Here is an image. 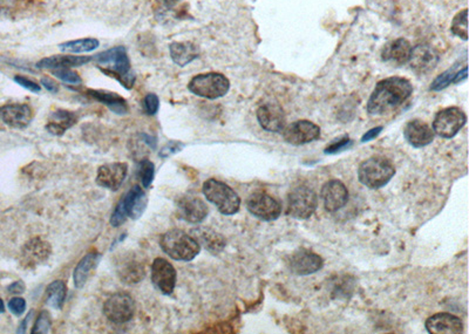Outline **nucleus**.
Here are the masks:
<instances>
[{"mask_svg": "<svg viewBox=\"0 0 469 334\" xmlns=\"http://www.w3.org/2000/svg\"><path fill=\"white\" fill-rule=\"evenodd\" d=\"M412 93V85L409 80L399 76L387 78L375 86L367 103V112L371 115L387 114L405 103Z\"/></svg>", "mask_w": 469, "mask_h": 334, "instance_id": "obj_1", "label": "nucleus"}, {"mask_svg": "<svg viewBox=\"0 0 469 334\" xmlns=\"http://www.w3.org/2000/svg\"><path fill=\"white\" fill-rule=\"evenodd\" d=\"M93 60L100 65L99 69L106 73L107 76H113L120 81L127 89H130L135 84V76L130 69V61L123 46H117L110 50L103 51L94 55Z\"/></svg>", "mask_w": 469, "mask_h": 334, "instance_id": "obj_2", "label": "nucleus"}, {"mask_svg": "<svg viewBox=\"0 0 469 334\" xmlns=\"http://www.w3.org/2000/svg\"><path fill=\"white\" fill-rule=\"evenodd\" d=\"M160 245L163 252H166L171 259L181 262L193 261L201 251L200 243L194 238V236L178 229L163 234Z\"/></svg>", "mask_w": 469, "mask_h": 334, "instance_id": "obj_3", "label": "nucleus"}, {"mask_svg": "<svg viewBox=\"0 0 469 334\" xmlns=\"http://www.w3.org/2000/svg\"><path fill=\"white\" fill-rule=\"evenodd\" d=\"M148 197L144 190L140 186H134L128 193L119 202L113 215L110 217V225L114 228L125 223L127 217L132 220H139L147 209Z\"/></svg>", "mask_w": 469, "mask_h": 334, "instance_id": "obj_4", "label": "nucleus"}, {"mask_svg": "<svg viewBox=\"0 0 469 334\" xmlns=\"http://www.w3.org/2000/svg\"><path fill=\"white\" fill-rule=\"evenodd\" d=\"M117 277L125 284L135 285L147 274V259L137 251H122L114 259Z\"/></svg>", "mask_w": 469, "mask_h": 334, "instance_id": "obj_5", "label": "nucleus"}, {"mask_svg": "<svg viewBox=\"0 0 469 334\" xmlns=\"http://www.w3.org/2000/svg\"><path fill=\"white\" fill-rule=\"evenodd\" d=\"M395 174V168L384 157H370L361 162L358 169L360 183L371 189L386 186Z\"/></svg>", "mask_w": 469, "mask_h": 334, "instance_id": "obj_6", "label": "nucleus"}, {"mask_svg": "<svg viewBox=\"0 0 469 334\" xmlns=\"http://www.w3.org/2000/svg\"><path fill=\"white\" fill-rule=\"evenodd\" d=\"M203 194L225 216L239 213L241 198L225 183L221 182L219 179H209L203 184Z\"/></svg>", "mask_w": 469, "mask_h": 334, "instance_id": "obj_7", "label": "nucleus"}, {"mask_svg": "<svg viewBox=\"0 0 469 334\" xmlns=\"http://www.w3.org/2000/svg\"><path fill=\"white\" fill-rule=\"evenodd\" d=\"M317 204V194L314 188L307 183H298L289 193L287 213L297 220H307L314 215Z\"/></svg>", "mask_w": 469, "mask_h": 334, "instance_id": "obj_8", "label": "nucleus"}, {"mask_svg": "<svg viewBox=\"0 0 469 334\" xmlns=\"http://www.w3.org/2000/svg\"><path fill=\"white\" fill-rule=\"evenodd\" d=\"M188 88L197 96L215 100L227 94L230 88V82L221 73H205L194 76Z\"/></svg>", "mask_w": 469, "mask_h": 334, "instance_id": "obj_9", "label": "nucleus"}, {"mask_svg": "<svg viewBox=\"0 0 469 334\" xmlns=\"http://www.w3.org/2000/svg\"><path fill=\"white\" fill-rule=\"evenodd\" d=\"M137 311V305L128 293H114L103 305L107 319L114 324H125L132 319Z\"/></svg>", "mask_w": 469, "mask_h": 334, "instance_id": "obj_10", "label": "nucleus"}, {"mask_svg": "<svg viewBox=\"0 0 469 334\" xmlns=\"http://www.w3.org/2000/svg\"><path fill=\"white\" fill-rule=\"evenodd\" d=\"M467 116L458 107L440 110L433 121V132L443 139H452L466 125Z\"/></svg>", "mask_w": 469, "mask_h": 334, "instance_id": "obj_11", "label": "nucleus"}, {"mask_svg": "<svg viewBox=\"0 0 469 334\" xmlns=\"http://www.w3.org/2000/svg\"><path fill=\"white\" fill-rule=\"evenodd\" d=\"M246 208L251 215L262 220H275L280 216L282 205L276 198L266 193H254L246 201Z\"/></svg>", "mask_w": 469, "mask_h": 334, "instance_id": "obj_12", "label": "nucleus"}, {"mask_svg": "<svg viewBox=\"0 0 469 334\" xmlns=\"http://www.w3.org/2000/svg\"><path fill=\"white\" fill-rule=\"evenodd\" d=\"M282 133L285 142L292 146H302L317 140L321 137V128L314 122L300 120L284 127Z\"/></svg>", "mask_w": 469, "mask_h": 334, "instance_id": "obj_13", "label": "nucleus"}, {"mask_svg": "<svg viewBox=\"0 0 469 334\" xmlns=\"http://www.w3.org/2000/svg\"><path fill=\"white\" fill-rule=\"evenodd\" d=\"M51 254L52 247L49 242L35 237L24 245L20 252V265L26 270L35 269L37 266L47 262Z\"/></svg>", "mask_w": 469, "mask_h": 334, "instance_id": "obj_14", "label": "nucleus"}, {"mask_svg": "<svg viewBox=\"0 0 469 334\" xmlns=\"http://www.w3.org/2000/svg\"><path fill=\"white\" fill-rule=\"evenodd\" d=\"M288 266L292 274L298 276H309L314 274L324 266V261L319 254L307 249H300L289 257Z\"/></svg>", "mask_w": 469, "mask_h": 334, "instance_id": "obj_15", "label": "nucleus"}, {"mask_svg": "<svg viewBox=\"0 0 469 334\" xmlns=\"http://www.w3.org/2000/svg\"><path fill=\"white\" fill-rule=\"evenodd\" d=\"M178 215L191 225H198L208 216V205L202 198L194 195H185L176 202Z\"/></svg>", "mask_w": 469, "mask_h": 334, "instance_id": "obj_16", "label": "nucleus"}, {"mask_svg": "<svg viewBox=\"0 0 469 334\" xmlns=\"http://www.w3.org/2000/svg\"><path fill=\"white\" fill-rule=\"evenodd\" d=\"M176 270L164 258H156L152 264V281L163 295H171L176 285Z\"/></svg>", "mask_w": 469, "mask_h": 334, "instance_id": "obj_17", "label": "nucleus"}, {"mask_svg": "<svg viewBox=\"0 0 469 334\" xmlns=\"http://www.w3.org/2000/svg\"><path fill=\"white\" fill-rule=\"evenodd\" d=\"M0 118L11 128L24 130L32 121L33 110L26 103H10L0 107Z\"/></svg>", "mask_w": 469, "mask_h": 334, "instance_id": "obj_18", "label": "nucleus"}, {"mask_svg": "<svg viewBox=\"0 0 469 334\" xmlns=\"http://www.w3.org/2000/svg\"><path fill=\"white\" fill-rule=\"evenodd\" d=\"M128 173V166L127 164H103L99 168L98 174H96V184L103 186L105 189L117 191L122 183L125 182Z\"/></svg>", "mask_w": 469, "mask_h": 334, "instance_id": "obj_19", "label": "nucleus"}, {"mask_svg": "<svg viewBox=\"0 0 469 334\" xmlns=\"http://www.w3.org/2000/svg\"><path fill=\"white\" fill-rule=\"evenodd\" d=\"M322 198L325 209L336 213L348 203V188L338 179L327 181L322 188Z\"/></svg>", "mask_w": 469, "mask_h": 334, "instance_id": "obj_20", "label": "nucleus"}, {"mask_svg": "<svg viewBox=\"0 0 469 334\" xmlns=\"http://www.w3.org/2000/svg\"><path fill=\"white\" fill-rule=\"evenodd\" d=\"M257 118L262 128L271 133H280L285 127V114L280 105L264 103L257 109Z\"/></svg>", "mask_w": 469, "mask_h": 334, "instance_id": "obj_21", "label": "nucleus"}, {"mask_svg": "<svg viewBox=\"0 0 469 334\" xmlns=\"http://www.w3.org/2000/svg\"><path fill=\"white\" fill-rule=\"evenodd\" d=\"M426 330L432 334H459L463 332V324L457 315L436 313L426 320Z\"/></svg>", "mask_w": 469, "mask_h": 334, "instance_id": "obj_22", "label": "nucleus"}, {"mask_svg": "<svg viewBox=\"0 0 469 334\" xmlns=\"http://www.w3.org/2000/svg\"><path fill=\"white\" fill-rule=\"evenodd\" d=\"M404 137L409 145L416 148H421L429 145L434 140V132L426 122L413 120L406 125Z\"/></svg>", "mask_w": 469, "mask_h": 334, "instance_id": "obj_23", "label": "nucleus"}, {"mask_svg": "<svg viewBox=\"0 0 469 334\" xmlns=\"http://www.w3.org/2000/svg\"><path fill=\"white\" fill-rule=\"evenodd\" d=\"M438 61H439V57L431 46L418 45L412 49L409 62L412 69H414L416 73L425 74L434 69Z\"/></svg>", "mask_w": 469, "mask_h": 334, "instance_id": "obj_24", "label": "nucleus"}, {"mask_svg": "<svg viewBox=\"0 0 469 334\" xmlns=\"http://www.w3.org/2000/svg\"><path fill=\"white\" fill-rule=\"evenodd\" d=\"M412 53V47L405 39H397L387 44L382 50V60L390 62L392 65H405L409 61Z\"/></svg>", "mask_w": 469, "mask_h": 334, "instance_id": "obj_25", "label": "nucleus"}, {"mask_svg": "<svg viewBox=\"0 0 469 334\" xmlns=\"http://www.w3.org/2000/svg\"><path fill=\"white\" fill-rule=\"evenodd\" d=\"M76 122H78V115L76 113L69 112V110L57 109L49 114L46 130L53 135L61 137L64 135L66 130L72 128Z\"/></svg>", "mask_w": 469, "mask_h": 334, "instance_id": "obj_26", "label": "nucleus"}, {"mask_svg": "<svg viewBox=\"0 0 469 334\" xmlns=\"http://www.w3.org/2000/svg\"><path fill=\"white\" fill-rule=\"evenodd\" d=\"M100 259H101V254L98 252H89L78 263L74 274H73V281H74L76 288L81 289L86 285L88 279L91 278L96 269V266L99 265Z\"/></svg>", "mask_w": 469, "mask_h": 334, "instance_id": "obj_27", "label": "nucleus"}, {"mask_svg": "<svg viewBox=\"0 0 469 334\" xmlns=\"http://www.w3.org/2000/svg\"><path fill=\"white\" fill-rule=\"evenodd\" d=\"M88 95L100 103L108 107L113 113L117 115H125L128 113V105L122 96L113 91H103V89H88Z\"/></svg>", "mask_w": 469, "mask_h": 334, "instance_id": "obj_28", "label": "nucleus"}, {"mask_svg": "<svg viewBox=\"0 0 469 334\" xmlns=\"http://www.w3.org/2000/svg\"><path fill=\"white\" fill-rule=\"evenodd\" d=\"M93 57H76V55H53L42 59L37 67L42 69H59L78 67L91 62Z\"/></svg>", "mask_w": 469, "mask_h": 334, "instance_id": "obj_29", "label": "nucleus"}, {"mask_svg": "<svg viewBox=\"0 0 469 334\" xmlns=\"http://www.w3.org/2000/svg\"><path fill=\"white\" fill-rule=\"evenodd\" d=\"M169 50L171 59L180 67H185L200 55L198 47L189 42H173Z\"/></svg>", "mask_w": 469, "mask_h": 334, "instance_id": "obj_30", "label": "nucleus"}, {"mask_svg": "<svg viewBox=\"0 0 469 334\" xmlns=\"http://www.w3.org/2000/svg\"><path fill=\"white\" fill-rule=\"evenodd\" d=\"M67 295V288L62 281H56L46 289V304L56 310H61Z\"/></svg>", "mask_w": 469, "mask_h": 334, "instance_id": "obj_31", "label": "nucleus"}, {"mask_svg": "<svg viewBox=\"0 0 469 334\" xmlns=\"http://www.w3.org/2000/svg\"><path fill=\"white\" fill-rule=\"evenodd\" d=\"M195 234L196 236L194 238L200 243V245L203 244L205 249H208L212 252H219L225 245L223 237L209 229H198V230H195Z\"/></svg>", "mask_w": 469, "mask_h": 334, "instance_id": "obj_32", "label": "nucleus"}, {"mask_svg": "<svg viewBox=\"0 0 469 334\" xmlns=\"http://www.w3.org/2000/svg\"><path fill=\"white\" fill-rule=\"evenodd\" d=\"M466 79H467V66H463V69H459L458 72L454 69H448L433 81L431 89L436 91H441L448 87L450 84H459Z\"/></svg>", "mask_w": 469, "mask_h": 334, "instance_id": "obj_33", "label": "nucleus"}, {"mask_svg": "<svg viewBox=\"0 0 469 334\" xmlns=\"http://www.w3.org/2000/svg\"><path fill=\"white\" fill-rule=\"evenodd\" d=\"M99 45H100V42H99L98 39L86 38L62 42L59 45V49L66 53H85V52L96 50Z\"/></svg>", "mask_w": 469, "mask_h": 334, "instance_id": "obj_34", "label": "nucleus"}, {"mask_svg": "<svg viewBox=\"0 0 469 334\" xmlns=\"http://www.w3.org/2000/svg\"><path fill=\"white\" fill-rule=\"evenodd\" d=\"M467 19H468V10L465 8L460 13L455 15L453 23H452V32L455 35H458L463 40L468 39V28H467Z\"/></svg>", "mask_w": 469, "mask_h": 334, "instance_id": "obj_35", "label": "nucleus"}, {"mask_svg": "<svg viewBox=\"0 0 469 334\" xmlns=\"http://www.w3.org/2000/svg\"><path fill=\"white\" fill-rule=\"evenodd\" d=\"M137 175H139V179H140L144 188H149L153 183L154 176H155L154 164L149 160L141 161Z\"/></svg>", "mask_w": 469, "mask_h": 334, "instance_id": "obj_36", "label": "nucleus"}, {"mask_svg": "<svg viewBox=\"0 0 469 334\" xmlns=\"http://www.w3.org/2000/svg\"><path fill=\"white\" fill-rule=\"evenodd\" d=\"M53 76L64 81V82H67V84H83V79L80 78L79 74L71 69H53Z\"/></svg>", "mask_w": 469, "mask_h": 334, "instance_id": "obj_37", "label": "nucleus"}, {"mask_svg": "<svg viewBox=\"0 0 469 334\" xmlns=\"http://www.w3.org/2000/svg\"><path fill=\"white\" fill-rule=\"evenodd\" d=\"M51 326H52L51 315H49V312L42 311V313L39 315L38 319L35 320V326H33L32 333H49V331H51Z\"/></svg>", "mask_w": 469, "mask_h": 334, "instance_id": "obj_38", "label": "nucleus"}, {"mask_svg": "<svg viewBox=\"0 0 469 334\" xmlns=\"http://www.w3.org/2000/svg\"><path fill=\"white\" fill-rule=\"evenodd\" d=\"M144 112L148 115H155L160 108L159 96L153 93L146 95L144 100Z\"/></svg>", "mask_w": 469, "mask_h": 334, "instance_id": "obj_39", "label": "nucleus"}, {"mask_svg": "<svg viewBox=\"0 0 469 334\" xmlns=\"http://www.w3.org/2000/svg\"><path fill=\"white\" fill-rule=\"evenodd\" d=\"M8 308L10 311L13 313L15 315H23L25 310H26V301L23 298H19V297H15V298H12L10 301H8Z\"/></svg>", "mask_w": 469, "mask_h": 334, "instance_id": "obj_40", "label": "nucleus"}, {"mask_svg": "<svg viewBox=\"0 0 469 334\" xmlns=\"http://www.w3.org/2000/svg\"><path fill=\"white\" fill-rule=\"evenodd\" d=\"M352 146V141L348 137H344L341 140L333 142L332 145L329 146L325 149V154H337V152L344 150V149L350 148Z\"/></svg>", "mask_w": 469, "mask_h": 334, "instance_id": "obj_41", "label": "nucleus"}, {"mask_svg": "<svg viewBox=\"0 0 469 334\" xmlns=\"http://www.w3.org/2000/svg\"><path fill=\"white\" fill-rule=\"evenodd\" d=\"M15 81L22 87L26 88L27 91H32V93H40V91H42V88L38 84H35V81L30 80L25 76H17L15 78Z\"/></svg>", "mask_w": 469, "mask_h": 334, "instance_id": "obj_42", "label": "nucleus"}, {"mask_svg": "<svg viewBox=\"0 0 469 334\" xmlns=\"http://www.w3.org/2000/svg\"><path fill=\"white\" fill-rule=\"evenodd\" d=\"M185 146L181 142H169L166 147H163L162 150L160 152L161 157H168V156L173 155L175 152H180Z\"/></svg>", "mask_w": 469, "mask_h": 334, "instance_id": "obj_43", "label": "nucleus"}, {"mask_svg": "<svg viewBox=\"0 0 469 334\" xmlns=\"http://www.w3.org/2000/svg\"><path fill=\"white\" fill-rule=\"evenodd\" d=\"M42 85L46 88V89H47V91H49V93H53V94H56V93L59 91V86H58L57 82L52 80V79H49V78H46V76L45 78H42Z\"/></svg>", "mask_w": 469, "mask_h": 334, "instance_id": "obj_44", "label": "nucleus"}, {"mask_svg": "<svg viewBox=\"0 0 469 334\" xmlns=\"http://www.w3.org/2000/svg\"><path fill=\"white\" fill-rule=\"evenodd\" d=\"M25 284H24L23 281H15V283H12L10 286H8V292L10 293H15V295H20V293H23L24 291H25Z\"/></svg>", "mask_w": 469, "mask_h": 334, "instance_id": "obj_45", "label": "nucleus"}, {"mask_svg": "<svg viewBox=\"0 0 469 334\" xmlns=\"http://www.w3.org/2000/svg\"><path fill=\"white\" fill-rule=\"evenodd\" d=\"M382 130V125H380V127H377V128H373V130H368V132H366V134L361 137V141H363V142H368V141L373 140L375 137H378Z\"/></svg>", "mask_w": 469, "mask_h": 334, "instance_id": "obj_46", "label": "nucleus"}, {"mask_svg": "<svg viewBox=\"0 0 469 334\" xmlns=\"http://www.w3.org/2000/svg\"><path fill=\"white\" fill-rule=\"evenodd\" d=\"M157 1L162 5L163 8H171L178 3V0H157Z\"/></svg>", "mask_w": 469, "mask_h": 334, "instance_id": "obj_47", "label": "nucleus"}, {"mask_svg": "<svg viewBox=\"0 0 469 334\" xmlns=\"http://www.w3.org/2000/svg\"><path fill=\"white\" fill-rule=\"evenodd\" d=\"M5 311V305L4 301L0 299V313H3Z\"/></svg>", "mask_w": 469, "mask_h": 334, "instance_id": "obj_48", "label": "nucleus"}]
</instances>
